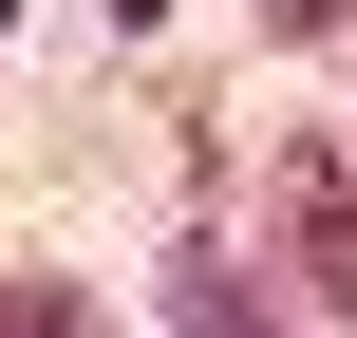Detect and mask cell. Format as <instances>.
Here are the masks:
<instances>
[{"instance_id": "1", "label": "cell", "mask_w": 357, "mask_h": 338, "mask_svg": "<svg viewBox=\"0 0 357 338\" xmlns=\"http://www.w3.org/2000/svg\"><path fill=\"white\" fill-rule=\"evenodd\" d=\"M264 207H282V263H301V301L357 320V169L301 132V151H264Z\"/></svg>"}, {"instance_id": "2", "label": "cell", "mask_w": 357, "mask_h": 338, "mask_svg": "<svg viewBox=\"0 0 357 338\" xmlns=\"http://www.w3.org/2000/svg\"><path fill=\"white\" fill-rule=\"evenodd\" d=\"M169 338H264V282L245 263H169Z\"/></svg>"}, {"instance_id": "3", "label": "cell", "mask_w": 357, "mask_h": 338, "mask_svg": "<svg viewBox=\"0 0 357 338\" xmlns=\"http://www.w3.org/2000/svg\"><path fill=\"white\" fill-rule=\"evenodd\" d=\"M0 338H94V282H0Z\"/></svg>"}, {"instance_id": "4", "label": "cell", "mask_w": 357, "mask_h": 338, "mask_svg": "<svg viewBox=\"0 0 357 338\" xmlns=\"http://www.w3.org/2000/svg\"><path fill=\"white\" fill-rule=\"evenodd\" d=\"M264 19H282V38H339V0H264Z\"/></svg>"}]
</instances>
